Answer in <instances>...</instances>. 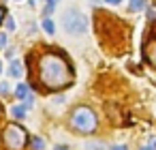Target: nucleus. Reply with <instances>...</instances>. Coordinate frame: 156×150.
<instances>
[{"instance_id": "0eeeda50", "label": "nucleus", "mask_w": 156, "mask_h": 150, "mask_svg": "<svg viewBox=\"0 0 156 150\" xmlns=\"http://www.w3.org/2000/svg\"><path fill=\"white\" fill-rule=\"evenodd\" d=\"M22 62L20 60H11V67H9V75L11 77H22Z\"/></svg>"}, {"instance_id": "9b49d317", "label": "nucleus", "mask_w": 156, "mask_h": 150, "mask_svg": "<svg viewBox=\"0 0 156 150\" xmlns=\"http://www.w3.org/2000/svg\"><path fill=\"white\" fill-rule=\"evenodd\" d=\"M86 148H88V150H105L101 141H88V146H86Z\"/></svg>"}, {"instance_id": "39448f33", "label": "nucleus", "mask_w": 156, "mask_h": 150, "mask_svg": "<svg viewBox=\"0 0 156 150\" xmlns=\"http://www.w3.org/2000/svg\"><path fill=\"white\" fill-rule=\"evenodd\" d=\"M15 97H17L20 101H28V99L32 97L30 86H28V84H17V88H15Z\"/></svg>"}, {"instance_id": "7ed1b4c3", "label": "nucleus", "mask_w": 156, "mask_h": 150, "mask_svg": "<svg viewBox=\"0 0 156 150\" xmlns=\"http://www.w3.org/2000/svg\"><path fill=\"white\" fill-rule=\"evenodd\" d=\"M98 120H96V114L90 109V107H77L71 116V126L77 131V133H92L96 129Z\"/></svg>"}, {"instance_id": "ddd939ff", "label": "nucleus", "mask_w": 156, "mask_h": 150, "mask_svg": "<svg viewBox=\"0 0 156 150\" xmlns=\"http://www.w3.org/2000/svg\"><path fill=\"white\" fill-rule=\"evenodd\" d=\"M9 92V84L7 82H0V94H7Z\"/></svg>"}, {"instance_id": "dca6fc26", "label": "nucleus", "mask_w": 156, "mask_h": 150, "mask_svg": "<svg viewBox=\"0 0 156 150\" xmlns=\"http://www.w3.org/2000/svg\"><path fill=\"white\" fill-rule=\"evenodd\" d=\"M58 2H60V0H47V7H51V9H54Z\"/></svg>"}, {"instance_id": "f8f14e48", "label": "nucleus", "mask_w": 156, "mask_h": 150, "mask_svg": "<svg viewBox=\"0 0 156 150\" xmlns=\"http://www.w3.org/2000/svg\"><path fill=\"white\" fill-rule=\"evenodd\" d=\"M7 30H9V32L15 30V22H13V17H7Z\"/></svg>"}, {"instance_id": "f3484780", "label": "nucleus", "mask_w": 156, "mask_h": 150, "mask_svg": "<svg viewBox=\"0 0 156 150\" xmlns=\"http://www.w3.org/2000/svg\"><path fill=\"white\" fill-rule=\"evenodd\" d=\"M54 150H69V146H64V144H58Z\"/></svg>"}, {"instance_id": "6ab92c4d", "label": "nucleus", "mask_w": 156, "mask_h": 150, "mask_svg": "<svg viewBox=\"0 0 156 150\" xmlns=\"http://www.w3.org/2000/svg\"><path fill=\"white\" fill-rule=\"evenodd\" d=\"M2 20H5V9L0 7V24H2Z\"/></svg>"}, {"instance_id": "f03ea898", "label": "nucleus", "mask_w": 156, "mask_h": 150, "mask_svg": "<svg viewBox=\"0 0 156 150\" xmlns=\"http://www.w3.org/2000/svg\"><path fill=\"white\" fill-rule=\"evenodd\" d=\"M62 28L66 30V35L81 37V35L88 32V17L77 9H69L62 15Z\"/></svg>"}, {"instance_id": "a211bd4d", "label": "nucleus", "mask_w": 156, "mask_h": 150, "mask_svg": "<svg viewBox=\"0 0 156 150\" xmlns=\"http://www.w3.org/2000/svg\"><path fill=\"white\" fill-rule=\"evenodd\" d=\"M105 2H107V5H120L122 0H105Z\"/></svg>"}, {"instance_id": "4468645a", "label": "nucleus", "mask_w": 156, "mask_h": 150, "mask_svg": "<svg viewBox=\"0 0 156 150\" xmlns=\"http://www.w3.org/2000/svg\"><path fill=\"white\" fill-rule=\"evenodd\" d=\"M2 47H7V35L0 32V49H2Z\"/></svg>"}, {"instance_id": "2eb2a0df", "label": "nucleus", "mask_w": 156, "mask_h": 150, "mask_svg": "<svg viewBox=\"0 0 156 150\" xmlns=\"http://www.w3.org/2000/svg\"><path fill=\"white\" fill-rule=\"evenodd\" d=\"M109 150H128V148H126V146H122V144H115V146H111Z\"/></svg>"}, {"instance_id": "412c9836", "label": "nucleus", "mask_w": 156, "mask_h": 150, "mask_svg": "<svg viewBox=\"0 0 156 150\" xmlns=\"http://www.w3.org/2000/svg\"><path fill=\"white\" fill-rule=\"evenodd\" d=\"M0 71H2V64H0Z\"/></svg>"}, {"instance_id": "20e7f679", "label": "nucleus", "mask_w": 156, "mask_h": 150, "mask_svg": "<svg viewBox=\"0 0 156 150\" xmlns=\"http://www.w3.org/2000/svg\"><path fill=\"white\" fill-rule=\"evenodd\" d=\"M28 141V133L24 126L20 124H7L2 129V144L9 148V150H22Z\"/></svg>"}, {"instance_id": "1a4fd4ad", "label": "nucleus", "mask_w": 156, "mask_h": 150, "mask_svg": "<svg viewBox=\"0 0 156 150\" xmlns=\"http://www.w3.org/2000/svg\"><path fill=\"white\" fill-rule=\"evenodd\" d=\"M43 30H45L47 35H54V32H56V26H54V22H51L49 17L43 20Z\"/></svg>"}, {"instance_id": "9d476101", "label": "nucleus", "mask_w": 156, "mask_h": 150, "mask_svg": "<svg viewBox=\"0 0 156 150\" xmlns=\"http://www.w3.org/2000/svg\"><path fill=\"white\" fill-rule=\"evenodd\" d=\"M143 7H145V0H130V5H128L130 11H143Z\"/></svg>"}, {"instance_id": "6e6552de", "label": "nucleus", "mask_w": 156, "mask_h": 150, "mask_svg": "<svg viewBox=\"0 0 156 150\" xmlns=\"http://www.w3.org/2000/svg\"><path fill=\"white\" fill-rule=\"evenodd\" d=\"M30 146H32V150H43V148H45V139L37 135V137L30 139Z\"/></svg>"}, {"instance_id": "aec40b11", "label": "nucleus", "mask_w": 156, "mask_h": 150, "mask_svg": "<svg viewBox=\"0 0 156 150\" xmlns=\"http://www.w3.org/2000/svg\"><path fill=\"white\" fill-rule=\"evenodd\" d=\"M139 150H152V148H147V146H143V148H139Z\"/></svg>"}, {"instance_id": "423d86ee", "label": "nucleus", "mask_w": 156, "mask_h": 150, "mask_svg": "<svg viewBox=\"0 0 156 150\" xmlns=\"http://www.w3.org/2000/svg\"><path fill=\"white\" fill-rule=\"evenodd\" d=\"M26 109H28V107H26L24 103H22V105H13V107H11V116L17 118V120H24V118H26Z\"/></svg>"}, {"instance_id": "f257e3e1", "label": "nucleus", "mask_w": 156, "mask_h": 150, "mask_svg": "<svg viewBox=\"0 0 156 150\" xmlns=\"http://www.w3.org/2000/svg\"><path fill=\"white\" fill-rule=\"evenodd\" d=\"M39 77L49 90L64 88L73 82V71L62 54H45L39 62Z\"/></svg>"}]
</instances>
